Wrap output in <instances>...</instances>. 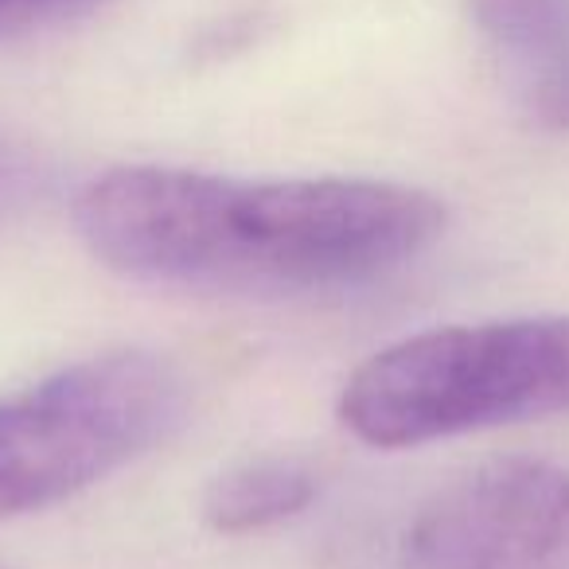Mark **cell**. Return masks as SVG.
<instances>
[{
	"label": "cell",
	"mask_w": 569,
	"mask_h": 569,
	"mask_svg": "<svg viewBox=\"0 0 569 569\" xmlns=\"http://www.w3.org/2000/svg\"><path fill=\"white\" fill-rule=\"evenodd\" d=\"M406 569H569V472L535 457L465 472L418 511Z\"/></svg>",
	"instance_id": "cell-4"
},
{
	"label": "cell",
	"mask_w": 569,
	"mask_h": 569,
	"mask_svg": "<svg viewBox=\"0 0 569 569\" xmlns=\"http://www.w3.org/2000/svg\"><path fill=\"white\" fill-rule=\"evenodd\" d=\"M445 222V203L429 191L356 176L230 180L172 164H118L74 196V230L113 273L234 297L382 281L421 258Z\"/></svg>",
	"instance_id": "cell-1"
},
{
	"label": "cell",
	"mask_w": 569,
	"mask_h": 569,
	"mask_svg": "<svg viewBox=\"0 0 569 569\" xmlns=\"http://www.w3.org/2000/svg\"><path fill=\"white\" fill-rule=\"evenodd\" d=\"M188 382L152 351H106L0 398V519L94 488L172 441Z\"/></svg>",
	"instance_id": "cell-3"
},
{
	"label": "cell",
	"mask_w": 569,
	"mask_h": 569,
	"mask_svg": "<svg viewBox=\"0 0 569 569\" xmlns=\"http://www.w3.org/2000/svg\"><path fill=\"white\" fill-rule=\"evenodd\" d=\"M43 196V168L20 141L0 133V222L17 219L20 211Z\"/></svg>",
	"instance_id": "cell-7"
},
{
	"label": "cell",
	"mask_w": 569,
	"mask_h": 569,
	"mask_svg": "<svg viewBox=\"0 0 569 569\" xmlns=\"http://www.w3.org/2000/svg\"><path fill=\"white\" fill-rule=\"evenodd\" d=\"M98 4L102 0H0V40L74 24V20L90 17Z\"/></svg>",
	"instance_id": "cell-8"
},
{
	"label": "cell",
	"mask_w": 569,
	"mask_h": 569,
	"mask_svg": "<svg viewBox=\"0 0 569 569\" xmlns=\"http://www.w3.org/2000/svg\"><path fill=\"white\" fill-rule=\"evenodd\" d=\"M320 496V476L305 460L258 457L219 472L203 491V522L219 535H258L297 519Z\"/></svg>",
	"instance_id": "cell-6"
},
{
	"label": "cell",
	"mask_w": 569,
	"mask_h": 569,
	"mask_svg": "<svg viewBox=\"0 0 569 569\" xmlns=\"http://www.w3.org/2000/svg\"><path fill=\"white\" fill-rule=\"evenodd\" d=\"M569 413V317H511L406 336L351 371L340 421L375 449Z\"/></svg>",
	"instance_id": "cell-2"
},
{
	"label": "cell",
	"mask_w": 569,
	"mask_h": 569,
	"mask_svg": "<svg viewBox=\"0 0 569 569\" xmlns=\"http://www.w3.org/2000/svg\"><path fill=\"white\" fill-rule=\"evenodd\" d=\"M468 20L519 98L546 129L569 98V0H465Z\"/></svg>",
	"instance_id": "cell-5"
}]
</instances>
